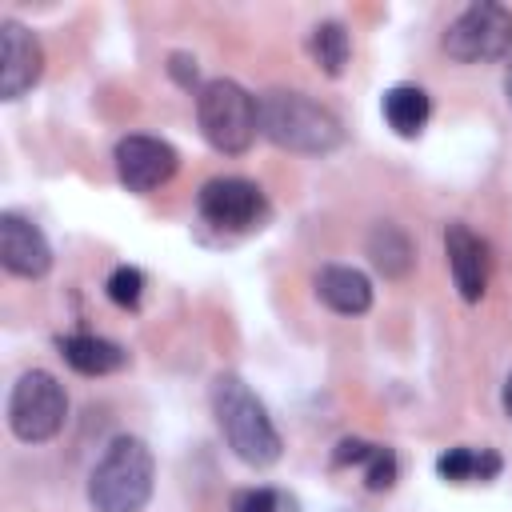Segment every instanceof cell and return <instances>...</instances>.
Instances as JSON below:
<instances>
[{
  "label": "cell",
  "mask_w": 512,
  "mask_h": 512,
  "mask_svg": "<svg viewBox=\"0 0 512 512\" xmlns=\"http://www.w3.org/2000/svg\"><path fill=\"white\" fill-rule=\"evenodd\" d=\"M256 112H260V136H268L284 152L324 156L344 144V124L336 120V112L304 92L272 88L256 100Z\"/></svg>",
  "instance_id": "obj_1"
},
{
  "label": "cell",
  "mask_w": 512,
  "mask_h": 512,
  "mask_svg": "<svg viewBox=\"0 0 512 512\" xmlns=\"http://www.w3.org/2000/svg\"><path fill=\"white\" fill-rule=\"evenodd\" d=\"M212 412H216V424H220L228 448L244 464L268 468V464L280 460V448H284L280 432H276L268 408L256 400V392L240 376H232V372L216 376V384H212Z\"/></svg>",
  "instance_id": "obj_2"
},
{
  "label": "cell",
  "mask_w": 512,
  "mask_h": 512,
  "mask_svg": "<svg viewBox=\"0 0 512 512\" xmlns=\"http://www.w3.org/2000/svg\"><path fill=\"white\" fill-rule=\"evenodd\" d=\"M156 460L140 436H116L88 476L92 512H144L152 500Z\"/></svg>",
  "instance_id": "obj_3"
},
{
  "label": "cell",
  "mask_w": 512,
  "mask_h": 512,
  "mask_svg": "<svg viewBox=\"0 0 512 512\" xmlns=\"http://www.w3.org/2000/svg\"><path fill=\"white\" fill-rule=\"evenodd\" d=\"M196 124L216 152L240 156L252 148V140L260 132V112H256V100L248 88H240L228 76H216V80L200 84V92H196Z\"/></svg>",
  "instance_id": "obj_4"
},
{
  "label": "cell",
  "mask_w": 512,
  "mask_h": 512,
  "mask_svg": "<svg viewBox=\"0 0 512 512\" xmlns=\"http://www.w3.org/2000/svg\"><path fill=\"white\" fill-rule=\"evenodd\" d=\"M64 416H68V396H64V384L52 372L32 368L12 384L8 428L16 432V440L44 444L64 428Z\"/></svg>",
  "instance_id": "obj_5"
},
{
  "label": "cell",
  "mask_w": 512,
  "mask_h": 512,
  "mask_svg": "<svg viewBox=\"0 0 512 512\" xmlns=\"http://www.w3.org/2000/svg\"><path fill=\"white\" fill-rule=\"evenodd\" d=\"M444 52L460 64H488L512 56V8L504 4H468L444 32Z\"/></svg>",
  "instance_id": "obj_6"
},
{
  "label": "cell",
  "mask_w": 512,
  "mask_h": 512,
  "mask_svg": "<svg viewBox=\"0 0 512 512\" xmlns=\"http://www.w3.org/2000/svg\"><path fill=\"white\" fill-rule=\"evenodd\" d=\"M196 208L212 228H228V232L260 228V220L268 216V200H264L260 184H252L244 176H212L200 188Z\"/></svg>",
  "instance_id": "obj_7"
},
{
  "label": "cell",
  "mask_w": 512,
  "mask_h": 512,
  "mask_svg": "<svg viewBox=\"0 0 512 512\" xmlns=\"http://www.w3.org/2000/svg\"><path fill=\"white\" fill-rule=\"evenodd\" d=\"M116 176L128 192H152L168 184L180 168V152L160 136H124L116 140Z\"/></svg>",
  "instance_id": "obj_8"
},
{
  "label": "cell",
  "mask_w": 512,
  "mask_h": 512,
  "mask_svg": "<svg viewBox=\"0 0 512 512\" xmlns=\"http://www.w3.org/2000/svg\"><path fill=\"white\" fill-rule=\"evenodd\" d=\"M0 264L20 280H40L52 268V244L20 212H0Z\"/></svg>",
  "instance_id": "obj_9"
},
{
  "label": "cell",
  "mask_w": 512,
  "mask_h": 512,
  "mask_svg": "<svg viewBox=\"0 0 512 512\" xmlns=\"http://www.w3.org/2000/svg\"><path fill=\"white\" fill-rule=\"evenodd\" d=\"M44 72V48L40 40L16 24V20H4L0 24V96L4 100H20Z\"/></svg>",
  "instance_id": "obj_10"
},
{
  "label": "cell",
  "mask_w": 512,
  "mask_h": 512,
  "mask_svg": "<svg viewBox=\"0 0 512 512\" xmlns=\"http://www.w3.org/2000/svg\"><path fill=\"white\" fill-rule=\"evenodd\" d=\"M444 252H448V268H452V284H456L460 300L476 304L488 292V264H492L488 244L468 224H448Z\"/></svg>",
  "instance_id": "obj_11"
},
{
  "label": "cell",
  "mask_w": 512,
  "mask_h": 512,
  "mask_svg": "<svg viewBox=\"0 0 512 512\" xmlns=\"http://www.w3.org/2000/svg\"><path fill=\"white\" fill-rule=\"evenodd\" d=\"M316 296L340 312V316H360L372 308V280L360 272V268H348V264H328L320 276H316Z\"/></svg>",
  "instance_id": "obj_12"
},
{
  "label": "cell",
  "mask_w": 512,
  "mask_h": 512,
  "mask_svg": "<svg viewBox=\"0 0 512 512\" xmlns=\"http://www.w3.org/2000/svg\"><path fill=\"white\" fill-rule=\"evenodd\" d=\"M60 356L72 372L80 376H108V372H120L128 364V352L108 340V336H92V332H72V336H60Z\"/></svg>",
  "instance_id": "obj_13"
},
{
  "label": "cell",
  "mask_w": 512,
  "mask_h": 512,
  "mask_svg": "<svg viewBox=\"0 0 512 512\" xmlns=\"http://www.w3.org/2000/svg\"><path fill=\"white\" fill-rule=\"evenodd\" d=\"M380 112H384V120H388V128H392L396 136L412 140V136H420L424 124H428V116H432V100H428V92L416 88V84H396V88L384 92Z\"/></svg>",
  "instance_id": "obj_14"
},
{
  "label": "cell",
  "mask_w": 512,
  "mask_h": 512,
  "mask_svg": "<svg viewBox=\"0 0 512 512\" xmlns=\"http://www.w3.org/2000/svg\"><path fill=\"white\" fill-rule=\"evenodd\" d=\"M368 256H372V264H376L388 280L408 276L412 264H416V248H412L408 232H404L400 224H388V220H380V224L368 232Z\"/></svg>",
  "instance_id": "obj_15"
},
{
  "label": "cell",
  "mask_w": 512,
  "mask_h": 512,
  "mask_svg": "<svg viewBox=\"0 0 512 512\" xmlns=\"http://www.w3.org/2000/svg\"><path fill=\"white\" fill-rule=\"evenodd\" d=\"M504 468L500 452L492 448H448L436 456V476L448 484H468V480H496Z\"/></svg>",
  "instance_id": "obj_16"
},
{
  "label": "cell",
  "mask_w": 512,
  "mask_h": 512,
  "mask_svg": "<svg viewBox=\"0 0 512 512\" xmlns=\"http://www.w3.org/2000/svg\"><path fill=\"white\" fill-rule=\"evenodd\" d=\"M308 52H312V60H316V68L324 72V76H344V68H348V56H352V40H348V28L340 24V20H320L316 28H312V36H308Z\"/></svg>",
  "instance_id": "obj_17"
},
{
  "label": "cell",
  "mask_w": 512,
  "mask_h": 512,
  "mask_svg": "<svg viewBox=\"0 0 512 512\" xmlns=\"http://www.w3.org/2000/svg\"><path fill=\"white\" fill-rule=\"evenodd\" d=\"M104 292H108V300L116 308H140V300H144V272L132 268V264H120V268H112Z\"/></svg>",
  "instance_id": "obj_18"
},
{
  "label": "cell",
  "mask_w": 512,
  "mask_h": 512,
  "mask_svg": "<svg viewBox=\"0 0 512 512\" xmlns=\"http://www.w3.org/2000/svg\"><path fill=\"white\" fill-rule=\"evenodd\" d=\"M396 476H400L396 452H392L388 444H372L368 456H364V484H368L372 492H388V488L396 484Z\"/></svg>",
  "instance_id": "obj_19"
},
{
  "label": "cell",
  "mask_w": 512,
  "mask_h": 512,
  "mask_svg": "<svg viewBox=\"0 0 512 512\" xmlns=\"http://www.w3.org/2000/svg\"><path fill=\"white\" fill-rule=\"evenodd\" d=\"M228 512H280V492L276 488H240L232 496Z\"/></svg>",
  "instance_id": "obj_20"
},
{
  "label": "cell",
  "mask_w": 512,
  "mask_h": 512,
  "mask_svg": "<svg viewBox=\"0 0 512 512\" xmlns=\"http://www.w3.org/2000/svg\"><path fill=\"white\" fill-rule=\"evenodd\" d=\"M368 440H360V436H344L336 448H332V464L336 468H348V464H364V456H368Z\"/></svg>",
  "instance_id": "obj_21"
},
{
  "label": "cell",
  "mask_w": 512,
  "mask_h": 512,
  "mask_svg": "<svg viewBox=\"0 0 512 512\" xmlns=\"http://www.w3.org/2000/svg\"><path fill=\"white\" fill-rule=\"evenodd\" d=\"M168 72H172V80H176L180 88H192V84H196V56L172 52V56H168Z\"/></svg>",
  "instance_id": "obj_22"
},
{
  "label": "cell",
  "mask_w": 512,
  "mask_h": 512,
  "mask_svg": "<svg viewBox=\"0 0 512 512\" xmlns=\"http://www.w3.org/2000/svg\"><path fill=\"white\" fill-rule=\"evenodd\" d=\"M504 412H508V416H512V376H508V380H504Z\"/></svg>",
  "instance_id": "obj_23"
},
{
  "label": "cell",
  "mask_w": 512,
  "mask_h": 512,
  "mask_svg": "<svg viewBox=\"0 0 512 512\" xmlns=\"http://www.w3.org/2000/svg\"><path fill=\"white\" fill-rule=\"evenodd\" d=\"M504 96H508V104H512V56H508V72H504Z\"/></svg>",
  "instance_id": "obj_24"
}]
</instances>
